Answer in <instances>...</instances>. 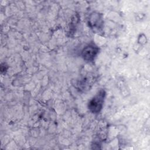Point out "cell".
Listing matches in <instances>:
<instances>
[{"label":"cell","instance_id":"cell-2","mask_svg":"<svg viewBox=\"0 0 150 150\" xmlns=\"http://www.w3.org/2000/svg\"><path fill=\"white\" fill-rule=\"evenodd\" d=\"M98 49L97 47L94 45L86 46L82 51V56L84 60L87 61H92L98 53Z\"/></svg>","mask_w":150,"mask_h":150},{"label":"cell","instance_id":"cell-1","mask_svg":"<svg viewBox=\"0 0 150 150\" xmlns=\"http://www.w3.org/2000/svg\"><path fill=\"white\" fill-rule=\"evenodd\" d=\"M105 92L104 90H100L89 102L88 109L93 113H98L102 108Z\"/></svg>","mask_w":150,"mask_h":150}]
</instances>
